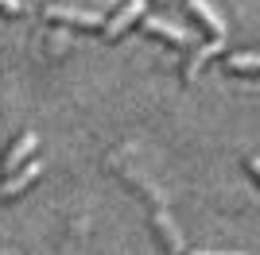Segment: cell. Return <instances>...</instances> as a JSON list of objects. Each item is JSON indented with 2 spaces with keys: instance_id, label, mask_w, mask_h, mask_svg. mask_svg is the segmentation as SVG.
<instances>
[{
  "instance_id": "obj_1",
  "label": "cell",
  "mask_w": 260,
  "mask_h": 255,
  "mask_svg": "<svg viewBox=\"0 0 260 255\" xmlns=\"http://www.w3.org/2000/svg\"><path fill=\"white\" fill-rule=\"evenodd\" d=\"M43 20L70 23V27H82V31H101V27H105V16H98V12H82V8H66V4H51V8L43 12Z\"/></svg>"
},
{
  "instance_id": "obj_2",
  "label": "cell",
  "mask_w": 260,
  "mask_h": 255,
  "mask_svg": "<svg viewBox=\"0 0 260 255\" xmlns=\"http://www.w3.org/2000/svg\"><path fill=\"white\" fill-rule=\"evenodd\" d=\"M144 8H148V0H124V4H120V8L105 20L101 35H105V39H120V35L128 31L136 20H144Z\"/></svg>"
},
{
  "instance_id": "obj_3",
  "label": "cell",
  "mask_w": 260,
  "mask_h": 255,
  "mask_svg": "<svg viewBox=\"0 0 260 255\" xmlns=\"http://www.w3.org/2000/svg\"><path fill=\"white\" fill-rule=\"evenodd\" d=\"M39 174H43V162H39V159L23 162L20 170H12L8 178L0 182V201H8V197H20L23 190H31L35 182H39Z\"/></svg>"
},
{
  "instance_id": "obj_4",
  "label": "cell",
  "mask_w": 260,
  "mask_h": 255,
  "mask_svg": "<svg viewBox=\"0 0 260 255\" xmlns=\"http://www.w3.org/2000/svg\"><path fill=\"white\" fill-rule=\"evenodd\" d=\"M35 147H39V136H35V132H20V136L8 143V151H4V162H0V170H4V174L20 170L23 162H31V159H35Z\"/></svg>"
},
{
  "instance_id": "obj_5",
  "label": "cell",
  "mask_w": 260,
  "mask_h": 255,
  "mask_svg": "<svg viewBox=\"0 0 260 255\" xmlns=\"http://www.w3.org/2000/svg\"><path fill=\"white\" fill-rule=\"evenodd\" d=\"M186 12L210 31V39H225V20L217 16V8L210 4V0H186Z\"/></svg>"
},
{
  "instance_id": "obj_6",
  "label": "cell",
  "mask_w": 260,
  "mask_h": 255,
  "mask_svg": "<svg viewBox=\"0 0 260 255\" xmlns=\"http://www.w3.org/2000/svg\"><path fill=\"white\" fill-rule=\"evenodd\" d=\"M144 31L155 35V39H167V42H179V47H190L194 35L186 31V27H175V23L159 20V16H144Z\"/></svg>"
},
{
  "instance_id": "obj_7",
  "label": "cell",
  "mask_w": 260,
  "mask_h": 255,
  "mask_svg": "<svg viewBox=\"0 0 260 255\" xmlns=\"http://www.w3.org/2000/svg\"><path fill=\"white\" fill-rule=\"evenodd\" d=\"M221 47H225V39H210L206 47H198V51L190 54V58H186V66H183V77H186V81H194V77H198V70H202V62H206V58H210L214 51H221Z\"/></svg>"
},
{
  "instance_id": "obj_8",
  "label": "cell",
  "mask_w": 260,
  "mask_h": 255,
  "mask_svg": "<svg viewBox=\"0 0 260 255\" xmlns=\"http://www.w3.org/2000/svg\"><path fill=\"white\" fill-rule=\"evenodd\" d=\"M225 70H233V74H260V51H237V54H229Z\"/></svg>"
},
{
  "instance_id": "obj_9",
  "label": "cell",
  "mask_w": 260,
  "mask_h": 255,
  "mask_svg": "<svg viewBox=\"0 0 260 255\" xmlns=\"http://www.w3.org/2000/svg\"><path fill=\"white\" fill-rule=\"evenodd\" d=\"M23 0H0V16H20Z\"/></svg>"
},
{
  "instance_id": "obj_10",
  "label": "cell",
  "mask_w": 260,
  "mask_h": 255,
  "mask_svg": "<svg viewBox=\"0 0 260 255\" xmlns=\"http://www.w3.org/2000/svg\"><path fill=\"white\" fill-rule=\"evenodd\" d=\"M245 166H249V174L260 182V155H249V162H245Z\"/></svg>"
},
{
  "instance_id": "obj_11",
  "label": "cell",
  "mask_w": 260,
  "mask_h": 255,
  "mask_svg": "<svg viewBox=\"0 0 260 255\" xmlns=\"http://www.w3.org/2000/svg\"><path fill=\"white\" fill-rule=\"evenodd\" d=\"M186 255H245V251H186Z\"/></svg>"
}]
</instances>
